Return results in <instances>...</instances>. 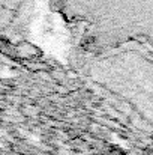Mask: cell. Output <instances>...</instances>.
<instances>
[{
	"label": "cell",
	"instance_id": "1",
	"mask_svg": "<svg viewBox=\"0 0 153 155\" xmlns=\"http://www.w3.org/2000/svg\"><path fill=\"white\" fill-rule=\"evenodd\" d=\"M78 51L93 56L126 44L153 48V0H53Z\"/></svg>",
	"mask_w": 153,
	"mask_h": 155
},
{
	"label": "cell",
	"instance_id": "2",
	"mask_svg": "<svg viewBox=\"0 0 153 155\" xmlns=\"http://www.w3.org/2000/svg\"><path fill=\"white\" fill-rule=\"evenodd\" d=\"M83 71L95 84L128 103L153 127V48L126 44L83 57Z\"/></svg>",
	"mask_w": 153,
	"mask_h": 155
}]
</instances>
